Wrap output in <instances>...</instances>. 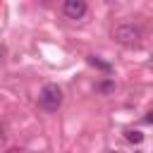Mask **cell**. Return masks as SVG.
I'll list each match as a JSON object with an SVG mask.
<instances>
[{
    "label": "cell",
    "mask_w": 153,
    "mask_h": 153,
    "mask_svg": "<svg viewBox=\"0 0 153 153\" xmlns=\"http://www.w3.org/2000/svg\"><path fill=\"white\" fill-rule=\"evenodd\" d=\"M96 91H98V93H112V91H115V81H112V79H103V81L96 84Z\"/></svg>",
    "instance_id": "obj_4"
},
{
    "label": "cell",
    "mask_w": 153,
    "mask_h": 153,
    "mask_svg": "<svg viewBox=\"0 0 153 153\" xmlns=\"http://www.w3.org/2000/svg\"><path fill=\"white\" fill-rule=\"evenodd\" d=\"M86 2L84 0H67L65 5H62V12L69 17V19H81L84 14H86Z\"/></svg>",
    "instance_id": "obj_3"
},
{
    "label": "cell",
    "mask_w": 153,
    "mask_h": 153,
    "mask_svg": "<svg viewBox=\"0 0 153 153\" xmlns=\"http://www.w3.org/2000/svg\"><path fill=\"white\" fill-rule=\"evenodd\" d=\"M124 136H127V141H129V143H141V141H143V134H141L139 129H127V131H124Z\"/></svg>",
    "instance_id": "obj_5"
},
{
    "label": "cell",
    "mask_w": 153,
    "mask_h": 153,
    "mask_svg": "<svg viewBox=\"0 0 153 153\" xmlns=\"http://www.w3.org/2000/svg\"><path fill=\"white\" fill-rule=\"evenodd\" d=\"M112 38H115L120 45L134 48V45H139V43H141V38H143V31H141V26H136V24L127 22V24H120V26H115V31H112Z\"/></svg>",
    "instance_id": "obj_1"
},
{
    "label": "cell",
    "mask_w": 153,
    "mask_h": 153,
    "mask_svg": "<svg viewBox=\"0 0 153 153\" xmlns=\"http://www.w3.org/2000/svg\"><path fill=\"white\" fill-rule=\"evenodd\" d=\"M38 105L43 110H48V112L57 110L62 105V88L57 84H45L41 88V93H38Z\"/></svg>",
    "instance_id": "obj_2"
},
{
    "label": "cell",
    "mask_w": 153,
    "mask_h": 153,
    "mask_svg": "<svg viewBox=\"0 0 153 153\" xmlns=\"http://www.w3.org/2000/svg\"><path fill=\"white\" fill-rule=\"evenodd\" d=\"M143 122H146V124H153V110H151V112L143 117Z\"/></svg>",
    "instance_id": "obj_7"
},
{
    "label": "cell",
    "mask_w": 153,
    "mask_h": 153,
    "mask_svg": "<svg viewBox=\"0 0 153 153\" xmlns=\"http://www.w3.org/2000/svg\"><path fill=\"white\" fill-rule=\"evenodd\" d=\"M88 65H93V67H98V69H105V72H110L112 67H110V62H103V60H98L96 55H88Z\"/></svg>",
    "instance_id": "obj_6"
},
{
    "label": "cell",
    "mask_w": 153,
    "mask_h": 153,
    "mask_svg": "<svg viewBox=\"0 0 153 153\" xmlns=\"http://www.w3.org/2000/svg\"><path fill=\"white\" fill-rule=\"evenodd\" d=\"M148 65H151V67H153V57H151V62H148Z\"/></svg>",
    "instance_id": "obj_8"
}]
</instances>
